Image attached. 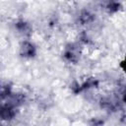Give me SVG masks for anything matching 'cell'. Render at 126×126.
Segmentation results:
<instances>
[{
  "instance_id": "cell-2",
  "label": "cell",
  "mask_w": 126,
  "mask_h": 126,
  "mask_svg": "<svg viewBox=\"0 0 126 126\" xmlns=\"http://www.w3.org/2000/svg\"><path fill=\"white\" fill-rule=\"evenodd\" d=\"M24 53H25L26 55H29V56L32 55V54L34 53V48H33V46H32V44H30V43L25 44V46H24Z\"/></svg>"
},
{
  "instance_id": "cell-1",
  "label": "cell",
  "mask_w": 126,
  "mask_h": 126,
  "mask_svg": "<svg viewBox=\"0 0 126 126\" xmlns=\"http://www.w3.org/2000/svg\"><path fill=\"white\" fill-rule=\"evenodd\" d=\"M15 112H14V109L11 105H3L0 107V116L3 118V119H11L13 116H14Z\"/></svg>"
}]
</instances>
